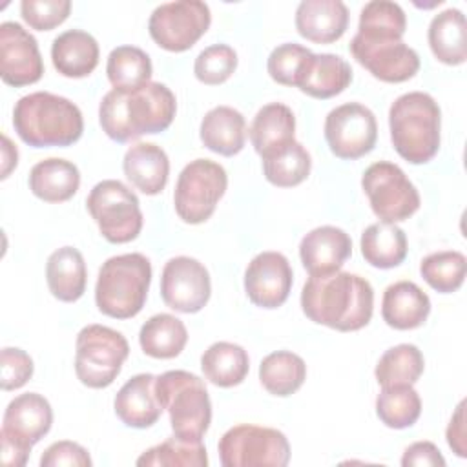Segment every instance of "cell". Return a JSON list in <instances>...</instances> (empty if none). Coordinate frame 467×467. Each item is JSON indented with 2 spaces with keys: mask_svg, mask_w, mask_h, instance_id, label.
Returning a JSON list of instances; mask_svg holds the SVG:
<instances>
[{
  "mask_svg": "<svg viewBox=\"0 0 467 467\" xmlns=\"http://www.w3.org/2000/svg\"><path fill=\"white\" fill-rule=\"evenodd\" d=\"M305 316L339 332H354L368 325L374 310L370 283L350 272L310 275L301 292Z\"/></svg>",
  "mask_w": 467,
  "mask_h": 467,
  "instance_id": "obj_1",
  "label": "cell"
},
{
  "mask_svg": "<svg viewBox=\"0 0 467 467\" xmlns=\"http://www.w3.org/2000/svg\"><path fill=\"white\" fill-rule=\"evenodd\" d=\"M177 111L175 95L161 82L135 89H111L99 106L102 131L115 142H131L142 135L164 131Z\"/></svg>",
  "mask_w": 467,
  "mask_h": 467,
  "instance_id": "obj_2",
  "label": "cell"
},
{
  "mask_svg": "<svg viewBox=\"0 0 467 467\" xmlns=\"http://www.w3.org/2000/svg\"><path fill=\"white\" fill-rule=\"evenodd\" d=\"M13 126L16 135L33 148H66L75 144L84 131L78 106L49 91H35L18 99Z\"/></svg>",
  "mask_w": 467,
  "mask_h": 467,
  "instance_id": "obj_3",
  "label": "cell"
},
{
  "mask_svg": "<svg viewBox=\"0 0 467 467\" xmlns=\"http://www.w3.org/2000/svg\"><path fill=\"white\" fill-rule=\"evenodd\" d=\"M389 128L394 150L410 164H425L440 150L441 111L429 93L400 95L390 104Z\"/></svg>",
  "mask_w": 467,
  "mask_h": 467,
  "instance_id": "obj_4",
  "label": "cell"
},
{
  "mask_svg": "<svg viewBox=\"0 0 467 467\" xmlns=\"http://www.w3.org/2000/svg\"><path fill=\"white\" fill-rule=\"evenodd\" d=\"M150 283L151 263L146 255L133 252L109 257L99 270L95 303L109 317L130 319L142 310Z\"/></svg>",
  "mask_w": 467,
  "mask_h": 467,
  "instance_id": "obj_5",
  "label": "cell"
},
{
  "mask_svg": "<svg viewBox=\"0 0 467 467\" xmlns=\"http://www.w3.org/2000/svg\"><path fill=\"white\" fill-rule=\"evenodd\" d=\"M155 396L170 414L173 436L202 441L212 421V403L204 381L186 370H168L155 379Z\"/></svg>",
  "mask_w": 467,
  "mask_h": 467,
  "instance_id": "obj_6",
  "label": "cell"
},
{
  "mask_svg": "<svg viewBox=\"0 0 467 467\" xmlns=\"http://www.w3.org/2000/svg\"><path fill=\"white\" fill-rule=\"evenodd\" d=\"M130 354L126 337L104 325H88L77 336L75 374L89 389H106Z\"/></svg>",
  "mask_w": 467,
  "mask_h": 467,
  "instance_id": "obj_7",
  "label": "cell"
},
{
  "mask_svg": "<svg viewBox=\"0 0 467 467\" xmlns=\"http://www.w3.org/2000/svg\"><path fill=\"white\" fill-rule=\"evenodd\" d=\"M88 212L102 237L113 244L133 241L142 230V212L137 195L120 181L97 182L88 199Z\"/></svg>",
  "mask_w": 467,
  "mask_h": 467,
  "instance_id": "obj_8",
  "label": "cell"
},
{
  "mask_svg": "<svg viewBox=\"0 0 467 467\" xmlns=\"http://www.w3.org/2000/svg\"><path fill=\"white\" fill-rule=\"evenodd\" d=\"M217 449L224 467H285L290 460V443L281 431L252 423L228 429Z\"/></svg>",
  "mask_w": 467,
  "mask_h": 467,
  "instance_id": "obj_9",
  "label": "cell"
},
{
  "mask_svg": "<svg viewBox=\"0 0 467 467\" xmlns=\"http://www.w3.org/2000/svg\"><path fill=\"white\" fill-rule=\"evenodd\" d=\"M228 186L224 168L210 159H195L179 173L173 204L177 215L188 224H201L212 217Z\"/></svg>",
  "mask_w": 467,
  "mask_h": 467,
  "instance_id": "obj_10",
  "label": "cell"
},
{
  "mask_svg": "<svg viewBox=\"0 0 467 467\" xmlns=\"http://www.w3.org/2000/svg\"><path fill=\"white\" fill-rule=\"evenodd\" d=\"M361 188L368 197L372 212L385 223L405 221L420 208V193L405 171L387 161L370 164L363 177Z\"/></svg>",
  "mask_w": 467,
  "mask_h": 467,
  "instance_id": "obj_11",
  "label": "cell"
},
{
  "mask_svg": "<svg viewBox=\"0 0 467 467\" xmlns=\"http://www.w3.org/2000/svg\"><path fill=\"white\" fill-rule=\"evenodd\" d=\"M210 22L208 4L179 0L157 5L148 20V31L159 47L181 53L190 49L208 31Z\"/></svg>",
  "mask_w": 467,
  "mask_h": 467,
  "instance_id": "obj_12",
  "label": "cell"
},
{
  "mask_svg": "<svg viewBox=\"0 0 467 467\" xmlns=\"http://www.w3.org/2000/svg\"><path fill=\"white\" fill-rule=\"evenodd\" d=\"M350 53L365 69H368L372 77L381 82H405L420 69L418 53L401 38L394 36L356 33L350 40Z\"/></svg>",
  "mask_w": 467,
  "mask_h": 467,
  "instance_id": "obj_13",
  "label": "cell"
},
{
  "mask_svg": "<svg viewBox=\"0 0 467 467\" xmlns=\"http://www.w3.org/2000/svg\"><path fill=\"white\" fill-rule=\"evenodd\" d=\"M325 139L336 157L347 161L359 159L376 146V117L359 102L341 104L325 119Z\"/></svg>",
  "mask_w": 467,
  "mask_h": 467,
  "instance_id": "obj_14",
  "label": "cell"
},
{
  "mask_svg": "<svg viewBox=\"0 0 467 467\" xmlns=\"http://www.w3.org/2000/svg\"><path fill=\"white\" fill-rule=\"evenodd\" d=\"M210 274L193 257H171L161 274V296L166 306L182 314L199 312L210 299Z\"/></svg>",
  "mask_w": 467,
  "mask_h": 467,
  "instance_id": "obj_15",
  "label": "cell"
},
{
  "mask_svg": "<svg viewBox=\"0 0 467 467\" xmlns=\"http://www.w3.org/2000/svg\"><path fill=\"white\" fill-rule=\"evenodd\" d=\"M44 75V62L36 38L18 22L0 24V77L5 84L22 88Z\"/></svg>",
  "mask_w": 467,
  "mask_h": 467,
  "instance_id": "obj_16",
  "label": "cell"
},
{
  "mask_svg": "<svg viewBox=\"0 0 467 467\" xmlns=\"http://www.w3.org/2000/svg\"><path fill=\"white\" fill-rule=\"evenodd\" d=\"M292 283V266L279 252L257 254L244 270L246 296L261 308L281 306L288 299Z\"/></svg>",
  "mask_w": 467,
  "mask_h": 467,
  "instance_id": "obj_17",
  "label": "cell"
},
{
  "mask_svg": "<svg viewBox=\"0 0 467 467\" xmlns=\"http://www.w3.org/2000/svg\"><path fill=\"white\" fill-rule=\"evenodd\" d=\"M352 254L350 235L336 226L325 224L310 230L299 244V257L310 275L337 272Z\"/></svg>",
  "mask_w": 467,
  "mask_h": 467,
  "instance_id": "obj_18",
  "label": "cell"
},
{
  "mask_svg": "<svg viewBox=\"0 0 467 467\" xmlns=\"http://www.w3.org/2000/svg\"><path fill=\"white\" fill-rule=\"evenodd\" d=\"M51 423L53 410L49 401L42 394L26 392L9 401L0 432L33 447L49 432Z\"/></svg>",
  "mask_w": 467,
  "mask_h": 467,
  "instance_id": "obj_19",
  "label": "cell"
},
{
  "mask_svg": "<svg viewBox=\"0 0 467 467\" xmlns=\"http://www.w3.org/2000/svg\"><path fill=\"white\" fill-rule=\"evenodd\" d=\"M348 26V9L341 0H303L296 9L297 33L316 44H332Z\"/></svg>",
  "mask_w": 467,
  "mask_h": 467,
  "instance_id": "obj_20",
  "label": "cell"
},
{
  "mask_svg": "<svg viewBox=\"0 0 467 467\" xmlns=\"http://www.w3.org/2000/svg\"><path fill=\"white\" fill-rule=\"evenodd\" d=\"M155 379L153 374H137L120 387L113 407L124 425L146 429L161 418L162 407L155 396Z\"/></svg>",
  "mask_w": 467,
  "mask_h": 467,
  "instance_id": "obj_21",
  "label": "cell"
},
{
  "mask_svg": "<svg viewBox=\"0 0 467 467\" xmlns=\"http://www.w3.org/2000/svg\"><path fill=\"white\" fill-rule=\"evenodd\" d=\"M431 314L429 296L412 281H398L385 288L381 299V317L396 330L421 327Z\"/></svg>",
  "mask_w": 467,
  "mask_h": 467,
  "instance_id": "obj_22",
  "label": "cell"
},
{
  "mask_svg": "<svg viewBox=\"0 0 467 467\" xmlns=\"http://www.w3.org/2000/svg\"><path fill=\"white\" fill-rule=\"evenodd\" d=\"M122 170L137 190L146 195H157L168 182L170 161L161 146L153 142H137L128 148Z\"/></svg>",
  "mask_w": 467,
  "mask_h": 467,
  "instance_id": "obj_23",
  "label": "cell"
},
{
  "mask_svg": "<svg viewBox=\"0 0 467 467\" xmlns=\"http://www.w3.org/2000/svg\"><path fill=\"white\" fill-rule=\"evenodd\" d=\"M352 82V67L339 55L312 53L296 88L314 99H332Z\"/></svg>",
  "mask_w": 467,
  "mask_h": 467,
  "instance_id": "obj_24",
  "label": "cell"
},
{
  "mask_svg": "<svg viewBox=\"0 0 467 467\" xmlns=\"http://www.w3.org/2000/svg\"><path fill=\"white\" fill-rule=\"evenodd\" d=\"M97 40L80 29L60 33L51 46V60L55 69L69 78H82L93 73L99 64Z\"/></svg>",
  "mask_w": 467,
  "mask_h": 467,
  "instance_id": "obj_25",
  "label": "cell"
},
{
  "mask_svg": "<svg viewBox=\"0 0 467 467\" xmlns=\"http://www.w3.org/2000/svg\"><path fill=\"white\" fill-rule=\"evenodd\" d=\"M296 117L292 109L281 102L263 106L250 126V140L261 159L294 142Z\"/></svg>",
  "mask_w": 467,
  "mask_h": 467,
  "instance_id": "obj_26",
  "label": "cell"
},
{
  "mask_svg": "<svg viewBox=\"0 0 467 467\" xmlns=\"http://www.w3.org/2000/svg\"><path fill=\"white\" fill-rule=\"evenodd\" d=\"M199 135L208 150L232 157L244 146L246 120L241 111L230 106H215L202 117Z\"/></svg>",
  "mask_w": 467,
  "mask_h": 467,
  "instance_id": "obj_27",
  "label": "cell"
},
{
  "mask_svg": "<svg viewBox=\"0 0 467 467\" xmlns=\"http://www.w3.org/2000/svg\"><path fill=\"white\" fill-rule=\"evenodd\" d=\"M78 186L80 171L66 159H44L29 171V190L46 202H64L77 193Z\"/></svg>",
  "mask_w": 467,
  "mask_h": 467,
  "instance_id": "obj_28",
  "label": "cell"
},
{
  "mask_svg": "<svg viewBox=\"0 0 467 467\" xmlns=\"http://www.w3.org/2000/svg\"><path fill=\"white\" fill-rule=\"evenodd\" d=\"M49 292L64 303H75L86 290L88 272L82 254L73 246L55 250L46 265Z\"/></svg>",
  "mask_w": 467,
  "mask_h": 467,
  "instance_id": "obj_29",
  "label": "cell"
},
{
  "mask_svg": "<svg viewBox=\"0 0 467 467\" xmlns=\"http://www.w3.org/2000/svg\"><path fill=\"white\" fill-rule=\"evenodd\" d=\"M429 46L432 55L447 64L460 66L467 58V29H465V15L449 7L438 13L429 24Z\"/></svg>",
  "mask_w": 467,
  "mask_h": 467,
  "instance_id": "obj_30",
  "label": "cell"
},
{
  "mask_svg": "<svg viewBox=\"0 0 467 467\" xmlns=\"http://www.w3.org/2000/svg\"><path fill=\"white\" fill-rule=\"evenodd\" d=\"M407 235L394 223H374L361 234V254L376 268H394L407 257Z\"/></svg>",
  "mask_w": 467,
  "mask_h": 467,
  "instance_id": "obj_31",
  "label": "cell"
},
{
  "mask_svg": "<svg viewBox=\"0 0 467 467\" xmlns=\"http://www.w3.org/2000/svg\"><path fill=\"white\" fill-rule=\"evenodd\" d=\"M201 368L210 383L228 389L243 383L250 368V359L241 345L217 341L204 350Z\"/></svg>",
  "mask_w": 467,
  "mask_h": 467,
  "instance_id": "obj_32",
  "label": "cell"
},
{
  "mask_svg": "<svg viewBox=\"0 0 467 467\" xmlns=\"http://www.w3.org/2000/svg\"><path fill=\"white\" fill-rule=\"evenodd\" d=\"M188 341L184 323L171 314L151 316L139 332V343L146 356L155 359H171L182 352Z\"/></svg>",
  "mask_w": 467,
  "mask_h": 467,
  "instance_id": "obj_33",
  "label": "cell"
},
{
  "mask_svg": "<svg viewBox=\"0 0 467 467\" xmlns=\"http://www.w3.org/2000/svg\"><path fill=\"white\" fill-rule=\"evenodd\" d=\"M306 378V365L301 356L290 350H277L263 358L259 381L274 396L285 398L299 390Z\"/></svg>",
  "mask_w": 467,
  "mask_h": 467,
  "instance_id": "obj_34",
  "label": "cell"
},
{
  "mask_svg": "<svg viewBox=\"0 0 467 467\" xmlns=\"http://www.w3.org/2000/svg\"><path fill=\"white\" fill-rule=\"evenodd\" d=\"M425 359L416 345L401 343L383 352L376 365V379L381 387L414 385L423 374Z\"/></svg>",
  "mask_w": 467,
  "mask_h": 467,
  "instance_id": "obj_35",
  "label": "cell"
},
{
  "mask_svg": "<svg viewBox=\"0 0 467 467\" xmlns=\"http://www.w3.org/2000/svg\"><path fill=\"white\" fill-rule=\"evenodd\" d=\"M151 69L148 53L135 46H119L111 49L106 64L108 80L113 89H135L148 84Z\"/></svg>",
  "mask_w": 467,
  "mask_h": 467,
  "instance_id": "obj_36",
  "label": "cell"
},
{
  "mask_svg": "<svg viewBox=\"0 0 467 467\" xmlns=\"http://www.w3.org/2000/svg\"><path fill=\"white\" fill-rule=\"evenodd\" d=\"M312 168L310 153L297 140L263 159V171L270 184L292 188L301 184Z\"/></svg>",
  "mask_w": 467,
  "mask_h": 467,
  "instance_id": "obj_37",
  "label": "cell"
},
{
  "mask_svg": "<svg viewBox=\"0 0 467 467\" xmlns=\"http://www.w3.org/2000/svg\"><path fill=\"white\" fill-rule=\"evenodd\" d=\"M376 414L390 429L412 427L421 414L420 394L412 385L383 387L376 398Z\"/></svg>",
  "mask_w": 467,
  "mask_h": 467,
  "instance_id": "obj_38",
  "label": "cell"
},
{
  "mask_svg": "<svg viewBox=\"0 0 467 467\" xmlns=\"http://www.w3.org/2000/svg\"><path fill=\"white\" fill-rule=\"evenodd\" d=\"M467 261L458 250H441L429 254L420 263V274L425 283L441 294L456 292L465 279Z\"/></svg>",
  "mask_w": 467,
  "mask_h": 467,
  "instance_id": "obj_39",
  "label": "cell"
},
{
  "mask_svg": "<svg viewBox=\"0 0 467 467\" xmlns=\"http://www.w3.org/2000/svg\"><path fill=\"white\" fill-rule=\"evenodd\" d=\"M139 467H204L208 465V454L206 447L202 441H190V440H181L177 436H171L164 440L162 443L144 451L139 460Z\"/></svg>",
  "mask_w": 467,
  "mask_h": 467,
  "instance_id": "obj_40",
  "label": "cell"
},
{
  "mask_svg": "<svg viewBox=\"0 0 467 467\" xmlns=\"http://www.w3.org/2000/svg\"><path fill=\"white\" fill-rule=\"evenodd\" d=\"M407 29V16L400 4L390 0L367 2L359 13L358 33L401 38Z\"/></svg>",
  "mask_w": 467,
  "mask_h": 467,
  "instance_id": "obj_41",
  "label": "cell"
},
{
  "mask_svg": "<svg viewBox=\"0 0 467 467\" xmlns=\"http://www.w3.org/2000/svg\"><path fill=\"white\" fill-rule=\"evenodd\" d=\"M237 67V53L226 44H213L202 49L193 64V73L199 82L217 86L228 80Z\"/></svg>",
  "mask_w": 467,
  "mask_h": 467,
  "instance_id": "obj_42",
  "label": "cell"
},
{
  "mask_svg": "<svg viewBox=\"0 0 467 467\" xmlns=\"http://www.w3.org/2000/svg\"><path fill=\"white\" fill-rule=\"evenodd\" d=\"M310 55H312V51L299 44H294V42L281 44L268 57V62H266L268 75L277 84L297 86L299 77H301Z\"/></svg>",
  "mask_w": 467,
  "mask_h": 467,
  "instance_id": "obj_43",
  "label": "cell"
},
{
  "mask_svg": "<svg viewBox=\"0 0 467 467\" xmlns=\"http://www.w3.org/2000/svg\"><path fill=\"white\" fill-rule=\"evenodd\" d=\"M71 11L69 0H22L20 13L24 22L36 31H49L60 26Z\"/></svg>",
  "mask_w": 467,
  "mask_h": 467,
  "instance_id": "obj_44",
  "label": "cell"
},
{
  "mask_svg": "<svg viewBox=\"0 0 467 467\" xmlns=\"http://www.w3.org/2000/svg\"><path fill=\"white\" fill-rule=\"evenodd\" d=\"M0 385L2 390H15L24 387L33 376V359L22 348L5 347L0 354Z\"/></svg>",
  "mask_w": 467,
  "mask_h": 467,
  "instance_id": "obj_45",
  "label": "cell"
},
{
  "mask_svg": "<svg viewBox=\"0 0 467 467\" xmlns=\"http://www.w3.org/2000/svg\"><path fill=\"white\" fill-rule=\"evenodd\" d=\"M42 467H91V458L88 451L69 440L55 441L51 443L42 458H40Z\"/></svg>",
  "mask_w": 467,
  "mask_h": 467,
  "instance_id": "obj_46",
  "label": "cell"
},
{
  "mask_svg": "<svg viewBox=\"0 0 467 467\" xmlns=\"http://www.w3.org/2000/svg\"><path fill=\"white\" fill-rule=\"evenodd\" d=\"M403 467H445V458L432 441H416L401 456Z\"/></svg>",
  "mask_w": 467,
  "mask_h": 467,
  "instance_id": "obj_47",
  "label": "cell"
},
{
  "mask_svg": "<svg viewBox=\"0 0 467 467\" xmlns=\"http://www.w3.org/2000/svg\"><path fill=\"white\" fill-rule=\"evenodd\" d=\"M447 443L452 449V452L460 458L467 456V445H465V401H460L456 407V412L452 414L449 427H447Z\"/></svg>",
  "mask_w": 467,
  "mask_h": 467,
  "instance_id": "obj_48",
  "label": "cell"
},
{
  "mask_svg": "<svg viewBox=\"0 0 467 467\" xmlns=\"http://www.w3.org/2000/svg\"><path fill=\"white\" fill-rule=\"evenodd\" d=\"M0 443H2V463L7 467H22L27 463L31 447L24 445L22 441L2 434L0 432Z\"/></svg>",
  "mask_w": 467,
  "mask_h": 467,
  "instance_id": "obj_49",
  "label": "cell"
},
{
  "mask_svg": "<svg viewBox=\"0 0 467 467\" xmlns=\"http://www.w3.org/2000/svg\"><path fill=\"white\" fill-rule=\"evenodd\" d=\"M2 140H4V146H2V179H5L9 175V171L18 162V151L5 135L2 137Z\"/></svg>",
  "mask_w": 467,
  "mask_h": 467,
  "instance_id": "obj_50",
  "label": "cell"
}]
</instances>
